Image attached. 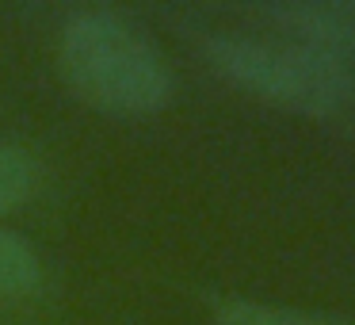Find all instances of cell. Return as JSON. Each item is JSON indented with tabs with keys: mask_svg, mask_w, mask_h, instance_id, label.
<instances>
[{
	"mask_svg": "<svg viewBox=\"0 0 355 325\" xmlns=\"http://www.w3.org/2000/svg\"><path fill=\"white\" fill-rule=\"evenodd\" d=\"M58 65L65 85L107 115H157L176 92L172 65L153 35L107 8H88L65 19Z\"/></svg>",
	"mask_w": 355,
	"mask_h": 325,
	"instance_id": "6da1fadb",
	"label": "cell"
},
{
	"mask_svg": "<svg viewBox=\"0 0 355 325\" xmlns=\"http://www.w3.org/2000/svg\"><path fill=\"white\" fill-rule=\"evenodd\" d=\"M202 54L230 85L294 115L340 119L355 108V69L321 50L286 39L218 31L202 39Z\"/></svg>",
	"mask_w": 355,
	"mask_h": 325,
	"instance_id": "7a4b0ae2",
	"label": "cell"
},
{
	"mask_svg": "<svg viewBox=\"0 0 355 325\" xmlns=\"http://www.w3.org/2000/svg\"><path fill=\"white\" fill-rule=\"evenodd\" d=\"M256 19L275 31V39L321 50L355 69V0H271L256 4Z\"/></svg>",
	"mask_w": 355,
	"mask_h": 325,
	"instance_id": "3957f363",
	"label": "cell"
},
{
	"mask_svg": "<svg viewBox=\"0 0 355 325\" xmlns=\"http://www.w3.org/2000/svg\"><path fill=\"white\" fill-rule=\"evenodd\" d=\"M207 310L214 325H332L309 310L279 306V302L248 299V294H210Z\"/></svg>",
	"mask_w": 355,
	"mask_h": 325,
	"instance_id": "277c9868",
	"label": "cell"
},
{
	"mask_svg": "<svg viewBox=\"0 0 355 325\" xmlns=\"http://www.w3.org/2000/svg\"><path fill=\"white\" fill-rule=\"evenodd\" d=\"M42 287V260L24 233L0 226V299H27Z\"/></svg>",
	"mask_w": 355,
	"mask_h": 325,
	"instance_id": "5b68a950",
	"label": "cell"
},
{
	"mask_svg": "<svg viewBox=\"0 0 355 325\" xmlns=\"http://www.w3.org/2000/svg\"><path fill=\"white\" fill-rule=\"evenodd\" d=\"M39 180L42 169L31 149L0 146V215H12L24 203H31V195L39 192Z\"/></svg>",
	"mask_w": 355,
	"mask_h": 325,
	"instance_id": "8992f818",
	"label": "cell"
}]
</instances>
